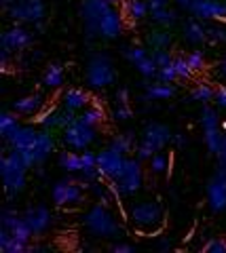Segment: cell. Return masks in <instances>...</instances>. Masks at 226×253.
<instances>
[{
  "label": "cell",
  "mask_w": 226,
  "mask_h": 253,
  "mask_svg": "<svg viewBox=\"0 0 226 253\" xmlns=\"http://www.w3.org/2000/svg\"><path fill=\"white\" fill-rule=\"evenodd\" d=\"M28 169H30V165L23 161V156L13 148L0 158V173H2L6 199L9 201H13L19 192H23L26 179H28Z\"/></svg>",
  "instance_id": "cell-1"
},
{
  "label": "cell",
  "mask_w": 226,
  "mask_h": 253,
  "mask_svg": "<svg viewBox=\"0 0 226 253\" xmlns=\"http://www.w3.org/2000/svg\"><path fill=\"white\" fill-rule=\"evenodd\" d=\"M150 57L157 61V66L163 68V66H169V63H174V57H171V53L167 49H157L150 53Z\"/></svg>",
  "instance_id": "cell-39"
},
{
  "label": "cell",
  "mask_w": 226,
  "mask_h": 253,
  "mask_svg": "<svg viewBox=\"0 0 226 253\" xmlns=\"http://www.w3.org/2000/svg\"><path fill=\"white\" fill-rule=\"evenodd\" d=\"M32 42V32L23 26H13L9 28L0 38V44L2 49H9V51H21Z\"/></svg>",
  "instance_id": "cell-16"
},
{
  "label": "cell",
  "mask_w": 226,
  "mask_h": 253,
  "mask_svg": "<svg viewBox=\"0 0 226 253\" xmlns=\"http://www.w3.org/2000/svg\"><path fill=\"white\" fill-rule=\"evenodd\" d=\"M112 251L114 253H134L136 247L129 245V243H116V245H112Z\"/></svg>",
  "instance_id": "cell-47"
},
{
  "label": "cell",
  "mask_w": 226,
  "mask_h": 253,
  "mask_svg": "<svg viewBox=\"0 0 226 253\" xmlns=\"http://www.w3.org/2000/svg\"><path fill=\"white\" fill-rule=\"evenodd\" d=\"M207 205L214 213L226 211V169L218 167L207 184Z\"/></svg>",
  "instance_id": "cell-11"
},
{
  "label": "cell",
  "mask_w": 226,
  "mask_h": 253,
  "mask_svg": "<svg viewBox=\"0 0 226 253\" xmlns=\"http://www.w3.org/2000/svg\"><path fill=\"white\" fill-rule=\"evenodd\" d=\"M125 57H127V61L129 63H139L144 57H148V49L146 46H139V44H134V46H127L125 49Z\"/></svg>",
  "instance_id": "cell-36"
},
{
  "label": "cell",
  "mask_w": 226,
  "mask_h": 253,
  "mask_svg": "<svg viewBox=\"0 0 226 253\" xmlns=\"http://www.w3.org/2000/svg\"><path fill=\"white\" fill-rule=\"evenodd\" d=\"M146 44L150 46V51H157V49H169L171 44V34L165 30H154L146 36Z\"/></svg>",
  "instance_id": "cell-28"
},
{
  "label": "cell",
  "mask_w": 226,
  "mask_h": 253,
  "mask_svg": "<svg viewBox=\"0 0 226 253\" xmlns=\"http://www.w3.org/2000/svg\"><path fill=\"white\" fill-rule=\"evenodd\" d=\"M85 226L89 228L91 234L99 236V239H119L123 228L119 221L106 209V205H93V207L85 213Z\"/></svg>",
  "instance_id": "cell-3"
},
{
  "label": "cell",
  "mask_w": 226,
  "mask_h": 253,
  "mask_svg": "<svg viewBox=\"0 0 226 253\" xmlns=\"http://www.w3.org/2000/svg\"><path fill=\"white\" fill-rule=\"evenodd\" d=\"M136 68H137V72L146 76V78H157V72H159V66H157V61H154L150 55L148 57H144L139 63H136Z\"/></svg>",
  "instance_id": "cell-34"
},
{
  "label": "cell",
  "mask_w": 226,
  "mask_h": 253,
  "mask_svg": "<svg viewBox=\"0 0 226 253\" xmlns=\"http://www.w3.org/2000/svg\"><path fill=\"white\" fill-rule=\"evenodd\" d=\"M13 2H17V0H2V4H4V9H6V6H11Z\"/></svg>",
  "instance_id": "cell-53"
},
{
  "label": "cell",
  "mask_w": 226,
  "mask_h": 253,
  "mask_svg": "<svg viewBox=\"0 0 226 253\" xmlns=\"http://www.w3.org/2000/svg\"><path fill=\"white\" fill-rule=\"evenodd\" d=\"M64 76H66L64 68H61L59 63H51L43 74V84L46 86V89H59V86L64 84Z\"/></svg>",
  "instance_id": "cell-24"
},
{
  "label": "cell",
  "mask_w": 226,
  "mask_h": 253,
  "mask_svg": "<svg viewBox=\"0 0 226 253\" xmlns=\"http://www.w3.org/2000/svg\"><path fill=\"white\" fill-rule=\"evenodd\" d=\"M220 72H222V76L226 78V55H224V59H222V63H220Z\"/></svg>",
  "instance_id": "cell-52"
},
{
  "label": "cell",
  "mask_w": 226,
  "mask_h": 253,
  "mask_svg": "<svg viewBox=\"0 0 226 253\" xmlns=\"http://www.w3.org/2000/svg\"><path fill=\"white\" fill-rule=\"evenodd\" d=\"M57 163H59V167L68 173H79L83 169V156L79 154V150H76V152H61Z\"/></svg>",
  "instance_id": "cell-26"
},
{
  "label": "cell",
  "mask_w": 226,
  "mask_h": 253,
  "mask_svg": "<svg viewBox=\"0 0 226 253\" xmlns=\"http://www.w3.org/2000/svg\"><path fill=\"white\" fill-rule=\"evenodd\" d=\"M112 118H114V121H119V123L129 121V118H131V108L125 106V104H119V108L112 110Z\"/></svg>",
  "instance_id": "cell-42"
},
{
  "label": "cell",
  "mask_w": 226,
  "mask_h": 253,
  "mask_svg": "<svg viewBox=\"0 0 226 253\" xmlns=\"http://www.w3.org/2000/svg\"><path fill=\"white\" fill-rule=\"evenodd\" d=\"M81 156H83V167H97V154L91 152L89 148L83 150Z\"/></svg>",
  "instance_id": "cell-44"
},
{
  "label": "cell",
  "mask_w": 226,
  "mask_h": 253,
  "mask_svg": "<svg viewBox=\"0 0 226 253\" xmlns=\"http://www.w3.org/2000/svg\"><path fill=\"white\" fill-rule=\"evenodd\" d=\"M174 139V133L169 131L167 125L163 123H150L146 125V129L142 133V141H146L150 148H154L159 152V150H165V146L169 144V141Z\"/></svg>",
  "instance_id": "cell-15"
},
{
  "label": "cell",
  "mask_w": 226,
  "mask_h": 253,
  "mask_svg": "<svg viewBox=\"0 0 226 253\" xmlns=\"http://www.w3.org/2000/svg\"><path fill=\"white\" fill-rule=\"evenodd\" d=\"M108 6H112L108 0H83L81 15H83V21H85V28H87V32L95 26V21L99 19V15H102Z\"/></svg>",
  "instance_id": "cell-19"
},
{
  "label": "cell",
  "mask_w": 226,
  "mask_h": 253,
  "mask_svg": "<svg viewBox=\"0 0 226 253\" xmlns=\"http://www.w3.org/2000/svg\"><path fill=\"white\" fill-rule=\"evenodd\" d=\"M23 219H26V224L30 226V230L34 232V236H43L46 230H49L53 215L46 207L38 205V207H30V209L23 211Z\"/></svg>",
  "instance_id": "cell-14"
},
{
  "label": "cell",
  "mask_w": 226,
  "mask_h": 253,
  "mask_svg": "<svg viewBox=\"0 0 226 253\" xmlns=\"http://www.w3.org/2000/svg\"><path fill=\"white\" fill-rule=\"evenodd\" d=\"M148 167H150L152 173H157V175H161V173H165L167 167H169V158L167 154L163 152V150H159V152H154L150 156V161H148Z\"/></svg>",
  "instance_id": "cell-33"
},
{
  "label": "cell",
  "mask_w": 226,
  "mask_h": 253,
  "mask_svg": "<svg viewBox=\"0 0 226 253\" xmlns=\"http://www.w3.org/2000/svg\"><path fill=\"white\" fill-rule=\"evenodd\" d=\"M110 184L116 188L119 196H134L137 194L144 186V167H142V161L136 156V158H127L125 161V167L121 171V175L112 179Z\"/></svg>",
  "instance_id": "cell-4"
},
{
  "label": "cell",
  "mask_w": 226,
  "mask_h": 253,
  "mask_svg": "<svg viewBox=\"0 0 226 253\" xmlns=\"http://www.w3.org/2000/svg\"><path fill=\"white\" fill-rule=\"evenodd\" d=\"M152 13V21L157 23V26H163V28H167V26H174L176 19H178V15L176 11H171V9H157V11H150Z\"/></svg>",
  "instance_id": "cell-32"
},
{
  "label": "cell",
  "mask_w": 226,
  "mask_h": 253,
  "mask_svg": "<svg viewBox=\"0 0 226 253\" xmlns=\"http://www.w3.org/2000/svg\"><path fill=\"white\" fill-rule=\"evenodd\" d=\"M89 104H91V95L87 91L79 89V86H70V89H66L64 95H61V106L74 110V112L89 108Z\"/></svg>",
  "instance_id": "cell-20"
},
{
  "label": "cell",
  "mask_w": 226,
  "mask_h": 253,
  "mask_svg": "<svg viewBox=\"0 0 226 253\" xmlns=\"http://www.w3.org/2000/svg\"><path fill=\"white\" fill-rule=\"evenodd\" d=\"M116 99H119V104L129 106V91L127 89H119V93H116Z\"/></svg>",
  "instance_id": "cell-49"
},
{
  "label": "cell",
  "mask_w": 226,
  "mask_h": 253,
  "mask_svg": "<svg viewBox=\"0 0 226 253\" xmlns=\"http://www.w3.org/2000/svg\"><path fill=\"white\" fill-rule=\"evenodd\" d=\"M95 126H91L87 123H83L81 118H76L74 123H70L68 126H64V144L70 148V150H87L93 141H95Z\"/></svg>",
  "instance_id": "cell-7"
},
{
  "label": "cell",
  "mask_w": 226,
  "mask_h": 253,
  "mask_svg": "<svg viewBox=\"0 0 226 253\" xmlns=\"http://www.w3.org/2000/svg\"><path fill=\"white\" fill-rule=\"evenodd\" d=\"M43 108H45V97H43L41 93H32V95H26V97H19V99L13 101V110L19 116L41 114Z\"/></svg>",
  "instance_id": "cell-18"
},
{
  "label": "cell",
  "mask_w": 226,
  "mask_h": 253,
  "mask_svg": "<svg viewBox=\"0 0 226 253\" xmlns=\"http://www.w3.org/2000/svg\"><path fill=\"white\" fill-rule=\"evenodd\" d=\"M207 34H209V38L212 41H220V42H224L226 41V28H220V26H214V28H207Z\"/></svg>",
  "instance_id": "cell-45"
},
{
  "label": "cell",
  "mask_w": 226,
  "mask_h": 253,
  "mask_svg": "<svg viewBox=\"0 0 226 253\" xmlns=\"http://www.w3.org/2000/svg\"><path fill=\"white\" fill-rule=\"evenodd\" d=\"M174 68L178 72V78L180 81H188V78H192V68L188 66V59L186 57H174Z\"/></svg>",
  "instance_id": "cell-37"
},
{
  "label": "cell",
  "mask_w": 226,
  "mask_h": 253,
  "mask_svg": "<svg viewBox=\"0 0 226 253\" xmlns=\"http://www.w3.org/2000/svg\"><path fill=\"white\" fill-rule=\"evenodd\" d=\"M53 150H55V141H53L51 129H41V131H38V137H36V144L32 148V161H34V165L45 163L46 158L51 156Z\"/></svg>",
  "instance_id": "cell-17"
},
{
  "label": "cell",
  "mask_w": 226,
  "mask_h": 253,
  "mask_svg": "<svg viewBox=\"0 0 226 253\" xmlns=\"http://www.w3.org/2000/svg\"><path fill=\"white\" fill-rule=\"evenodd\" d=\"M116 78V72H114V63L108 55H95L89 66H87V74H85V81L91 89L95 91H102L106 86H110Z\"/></svg>",
  "instance_id": "cell-5"
},
{
  "label": "cell",
  "mask_w": 226,
  "mask_h": 253,
  "mask_svg": "<svg viewBox=\"0 0 226 253\" xmlns=\"http://www.w3.org/2000/svg\"><path fill=\"white\" fill-rule=\"evenodd\" d=\"M108 2H110V4L114 6V4H121V2H123V0H108Z\"/></svg>",
  "instance_id": "cell-54"
},
{
  "label": "cell",
  "mask_w": 226,
  "mask_h": 253,
  "mask_svg": "<svg viewBox=\"0 0 226 253\" xmlns=\"http://www.w3.org/2000/svg\"><path fill=\"white\" fill-rule=\"evenodd\" d=\"M178 4L182 6V9H190V4H192V0H176Z\"/></svg>",
  "instance_id": "cell-51"
},
{
  "label": "cell",
  "mask_w": 226,
  "mask_h": 253,
  "mask_svg": "<svg viewBox=\"0 0 226 253\" xmlns=\"http://www.w3.org/2000/svg\"><path fill=\"white\" fill-rule=\"evenodd\" d=\"M9 17L17 23H34L41 26L45 15H46V6L43 0H17L11 6H6Z\"/></svg>",
  "instance_id": "cell-6"
},
{
  "label": "cell",
  "mask_w": 226,
  "mask_h": 253,
  "mask_svg": "<svg viewBox=\"0 0 226 253\" xmlns=\"http://www.w3.org/2000/svg\"><path fill=\"white\" fill-rule=\"evenodd\" d=\"M214 104H216L218 108H220V110H226V86H216Z\"/></svg>",
  "instance_id": "cell-46"
},
{
  "label": "cell",
  "mask_w": 226,
  "mask_h": 253,
  "mask_svg": "<svg viewBox=\"0 0 226 253\" xmlns=\"http://www.w3.org/2000/svg\"><path fill=\"white\" fill-rule=\"evenodd\" d=\"M30 247H32V245L15 239L4 226L0 228V249H2L4 253H23V251H30Z\"/></svg>",
  "instance_id": "cell-21"
},
{
  "label": "cell",
  "mask_w": 226,
  "mask_h": 253,
  "mask_svg": "<svg viewBox=\"0 0 226 253\" xmlns=\"http://www.w3.org/2000/svg\"><path fill=\"white\" fill-rule=\"evenodd\" d=\"M176 93V86L174 83H157V84H148L146 89V99H154V101H163V99H169L174 97Z\"/></svg>",
  "instance_id": "cell-23"
},
{
  "label": "cell",
  "mask_w": 226,
  "mask_h": 253,
  "mask_svg": "<svg viewBox=\"0 0 226 253\" xmlns=\"http://www.w3.org/2000/svg\"><path fill=\"white\" fill-rule=\"evenodd\" d=\"M110 148L116 150V152H121V154L127 156L131 150H134V133H123V135L112 137Z\"/></svg>",
  "instance_id": "cell-31"
},
{
  "label": "cell",
  "mask_w": 226,
  "mask_h": 253,
  "mask_svg": "<svg viewBox=\"0 0 226 253\" xmlns=\"http://www.w3.org/2000/svg\"><path fill=\"white\" fill-rule=\"evenodd\" d=\"M203 251L207 253H226V239H212L203 245Z\"/></svg>",
  "instance_id": "cell-40"
},
{
  "label": "cell",
  "mask_w": 226,
  "mask_h": 253,
  "mask_svg": "<svg viewBox=\"0 0 226 253\" xmlns=\"http://www.w3.org/2000/svg\"><path fill=\"white\" fill-rule=\"evenodd\" d=\"M186 59H188V66L192 68V72H203L205 66H207L203 51H190L188 55H186Z\"/></svg>",
  "instance_id": "cell-35"
},
{
  "label": "cell",
  "mask_w": 226,
  "mask_h": 253,
  "mask_svg": "<svg viewBox=\"0 0 226 253\" xmlns=\"http://www.w3.org/2000/svg\"><path fill=\"white\" fill-rule=\"evenodd\" d=\"M129 221L134 228L142 234H152L159 232L163 226V207L157 201H142L134 203L129 207Z\"/></svg>",
  "instance_id": "cell-2"
},
{
  "label": "cell",
  "mask_w": 226,
  "mask_h": 253,
  "mask_svg": "<svg viewBox=\"0 0 226 253\" xmlns=\"http://www.w3.org/2000/svg\"><path fill=\"white\" fill-rule=\"evenodd\" d=\"M199 121H201V126H203L205 146H207L209 152L216 154V150L220 148V141L224 137V133L220 131V116H218V110L209 108V106H203Z\"/></svg>",
  "instance_id": "cell-9"
},
{
  "label": "cell",
  "mask_w": 226,
  "mask_h": 253,
  "mask_svg": "<svg viewBox=\"0 0 226 253\" xmlns=\"http://www.w3.org/2000/svg\"><path fill=\"white\" fill-rule=\"evenodd\" d=\"M85 190H87V186H85L81 179L76 181V179L66 177V179H59L57 184L53 186L51 196L57 207H70V205H79L83 201Z\"/></svg>",
  "instance_id": "cell-8"
},
{
  "label": "cell",
  "mask_w": 226,
  "mask_h": 253,
  "mask_svg": "<svg viewBox=\"0 0 226 253\" xmlns=\"http://www.w3.org/2000/svg\"><path fill=\"white\" fill-rule=\"evenodd\" d=\"M157 81H161V83H174V81H178V72H176L174 63H169V66L159 68V72H157Z\"/></svg>",
  "instance_id": "cell-38"
},
{
  "label": "cell",
  "mask_w": 226,
  "mask_h": 253,
  "mask_svg": "<svg viewBox=\"0 0 226 253\" xmlns=\"http://www.w3.org/2000/svg\"><path fill=\"white\" fill-rule=\"evenodd\" d=\"M216 158H218V167L226 169V133H224V137L220 141V148L216 150Z\"/></svg>",
  "instance_id": "cell-43"
},
{
  "label": "cell",
  "mask_w": 226,
  "mask_h": 253,
  "mask_svg": "<svg viewBox=\"0 0 226 253\" xmlns=\"http://www.w3.org/2000/svg\"><path fill=\"white\" fill-rule=\"evenodd\" d=\"M184 38L192 44H199V42H205L209 38V34H207V28L201 23V19L194 17V19L184 23Z\"/></svg>",
  "instance_id": "cell-22"
},
{
  "label": "cell",
  "mask_w": 226,
  "mask_h": 253,
  "mask_svg": "<svg viewBox=\"0 0 226 253\" xmlns=\"http://www.w3.org/2000/svg\"><path fill=\"white\" fill-rule=\"evenodd\" d=\"M169 4V0H148V6H150V11H157V9H165Z\"/></svg>",
  "instance_id": "cell-48"
},
{
  "label": "cell",
  "mask_w": 226,
  "mask_h": 253,
  "mask_svg": "<svg viewBox=\"0 0 226 253\" xmlns=\"http://www.w3.org/2000/svg\"><path fill=\"white\" fill-rule=\"evenodd\" d=\"M171 141H174V144L176 146H184V135H182V133H174V139H171Z\"/></svg>",
  "instance_id": "cell-50"
},
{
  "label": "cell",
  "mask_w": 226,
  "mask_h": 253,
  "mask_svg": "<svg viewBox=\"0 0 226 253\" xmlns=\"http://www.w3.org/2000/svg\"><path fill=\"white\" fill-rule=\"evenodd\" d=\"M123 32V17L119 15V11H114V6H108V9L99 15V19L95 21L87 34L89 36H102V38H108L112 41Z\"/></svg>",
  "instance_id": "cell-10"
},
{
  "label": "cell",
  "mask_w": 226,
  "mask_h": 253,
  "mask_svg": "<svg viewBox=\"0 0 226 253\" xmlns=\"http://www.w3.org/2000/svg\"><path fill=\"white\" fill-rule=\"evenodd\" d=\"M17 126H19V114L15 112V110L0 114V135H2V139L9 137Z\"/></svg>",
  "instance_id": "cell-29"
},
{
  "label": "cell",
  "mask_w": 226,
  "mask_h": 253,
  "mask_svg": "<svg viewBox=\"0 0 226 253\" xmlns=\"http://www.w3.org/2000/svg\"><path fill=\"white\" fill-rule=\"evenodd\" d=\"M188 11L201 21H224L226 0H192Z\"/></svg>",
  "instance_id": "cell-13"
},
{
  "label": "cell",
  "mask_w": 226,
  "mask_h": 253,
  "mask_svg": "<svg viewBox=\"0 0 226 253\" xmlns=\"http://www.w3.org/2000/svg\"><path fill=\"white\" fill-rule=\"evenodd\" d=\"M79 118L83 123H87V125H91V126H95L97 129V126L106 121V112H104V108H99V106H89V108L81 110Z\"/></svg>",
  "instance_id": "cell-27"
},
{
  "label": "cell",
  "mask_w": 226,
  "mask_h": 253,
  "mask_svg": "<svg viewBox=\"0 0 226 253\" xmlns=\"http://www.w3.org/2000/svg\"><path fill=\"white\" fill-rule=\"evenodd\" d=\"M123 4H125V13H127V17L131 21L144 19L148 11H150V6H148V2H144V0H123Z\"/></svg>",
  "instance_id": "cell-25"
},
{
  "label": "cell",
  "mask_w": 226,
  "mask_h": 253,
  "mask_svg": "<svg viewBox=\"0 0 226 253\" xmlns=\"http://www.w3.org/2000/svg\"><path fill=\"white\" fill-rule=\"evenodd\" d=\"M125 161H127V156L116 152V150H112L110 146L97 152V167L108 181H112V179H116L121 175V171L125 167Z\"/></svg>",
  "instance_id": "cell-12"
},
{
  "label": "cell",
  "mask_w": 226,
  "mask_h": 253,
  "mask_svg": "<svg viewBox=\"0 0 226 253\" xmlns=\"http://www.w3.org/2000/svg\"><path fill=\"white\" fill-rule=\"evenodd\" d=\"M214 95H216V89L212 84H205V83L194 84V89L190 91L192 101H201V104H209V101H214Z\"/></svg>",
  "instance_id": "cell-30"
},
{
  "label": "cell",
  "mask_w": 226,
  "mask_h": 253,
  "mask_svg": "<svg viewBox=\"0 0 226 253\" xmlns=\"http://www.w3.org/2000/svg\"><path fill=\"white\" fill-rule=\"evenodd\" d=\"M154 152H157V150L150 148V146L146 144V141H139L137 148H136V156H137L142 163H144V161H150V156H152Z\"/></svg>",
  "instance_id": "cell-41"
}]
</instances>
